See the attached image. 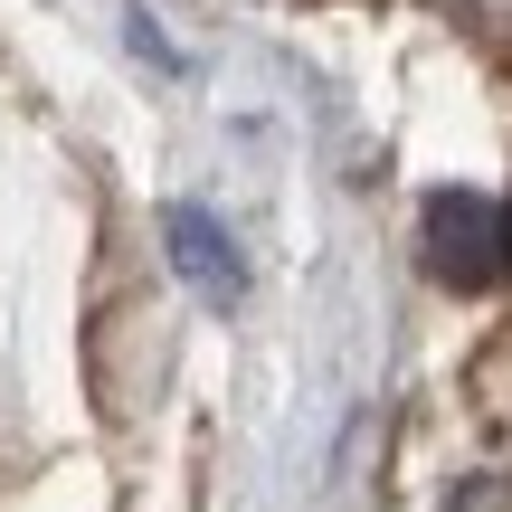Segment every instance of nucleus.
I'll use <instances>...</instances> for the list:
<instances>
[{"instance_id":"obj_3","label":"nucleus","mask_w":512,"mask_h":512,"mask_svg":"<svg viewBox=\"0 0 512 512\" xmlns=\"http://www.w3.org/2000/svg\"><path fill=\"white\" fill-rule=\"evenodd\" d=\"M446 512H512V494H503V484H494V475H475V484H465V494H456V503H446Z\"/></svg>"},{"instance_id":"obj_2","label":"nucleus","mask_w":512,"mask_h":512,"mask_svg":"<svg viewBox=\"0 0 512 512\" xmlns=\"http://www.w3.org/2000/svg\"><path fill=\"white\" fill-rule=\"evenodd\" d=\"M171 256H181V266L200 275V285L219 294V304H228V294L247 285V275H238V256H228V238H219V228L200 219V209H171Z\"/></svg>"},{"instance_id":"obj_1","label":"nucleus","mask_w":512,"mask_h":512,"mask_svg":"<svg viewBox=\"0 0 512 512\" xmlns=\"http://www.w3.org/2000/svg\"><path fill=\"white\" fill-rule=\"evenodd\" d=\"M418 266L446 294H494L512 275V200H494V190H437L418 209Z\"/></svg>"}]
</instances>
